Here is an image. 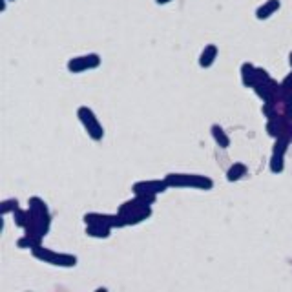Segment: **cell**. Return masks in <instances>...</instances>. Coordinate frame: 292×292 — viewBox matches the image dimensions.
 <instances>
[{
  "label": "cell",
  "instance_id": "6da1fadb",
  "mask_svg": "<svg viewBox=\"0 0 292 292\" xmlns=\"http://www.w3.org/2000/svg\"><path fill=\"white\" fill-rule=\"evenodd\" d=\"M157 196H150V194H135L133 199L130 201H125V203L119 207L121 217H123V223L125 227H133V225H139L146 221L152 215V205L155 203Z\"/></svg>",
  "mask_w": 292,
  "mask_h": 292
},
{
  "label": "cell",
  "instance_id": "7a4b0ae2",
  "mask_svg": "<svg viewBox=\"0 0 292 292\" xmlns=\"http://www.w3.org/2000/svg\"><path fill=\"white\" fill-rule=\"evenodd\" d=\"M165 179L170 188H197V190L214 188V181L209 175L201 173H167Z\"/></svg>",
  "mask_w": 292,
  "mask_h": 292
},
{
  "label": "cell",
  "instance_id": "3957f363",
  "mask_svg": "<svg viewBox=\"0 0 292 292\" xmlns=\"http://www.w3.org/2000/svg\"><path fill=\"white\" fill-rule=\"evenodd\" d=\"M31 254L41 259L42 263H48V265H53V267H62V268H72L77 265V256L73 254H60V252H55L51 249H46V247H35Z\"/></svg>",
  "mask_w": 292,
  "mask_h": 292
},
{
  "label": "cell",
  "instance_id": "277c9868",
  "mask_svg": "<svg viewBox=\"0 0 292 292\" xmlns=\"http://www.w3.org/2000/svg\"><path fill=\"white\" fill-rule=\"evenodd\" d=\"M77 117L89 137L93 139V141H102V137H104V128H102V125L99 123L95 112H93L91 108L81 106L77 110Z\"/></svg>",
  "mask_w": 292,
  "mask_h": 292
},
{
  "label": "cell",
  "instance_id": "5b68a950",
  "mask_svg": "<svg viewBox=\"0 0 292 292\" xmlns=\"http://www.w3.org/2000/svg\"><path fill=\"white\" fill-rule=\"evenodd\" d=\"M101 55L99 53H86L81 57H73L68 60V70L70 73H83L88 70H95L101 66Z\"/></svg>",
  "mask_w": 292,
  "mask_h": 292
},
{
  "label": "cell",
  "instance_id": "8992f818",
  "mask_svg": "<svg viewBox=\"0 0 292 292\" xmlns=\"http://www.w3.org/2000/svg\"><path fill=\"white\" fill-rule=\"evenodd\" d=\"M84 223L86 225H101V227L106 228H121L125 227L123 223V217L121 214H101V212H89V214H84Z\"/></svg>",
  "mask_w": 292,
  "mask_h": 292
},
{
  "label": "cell",
  "instance_id": "52a82bcc",
  "mask_svg": "<svg viewBox=\"0 0 292 292\" xmlns=\"http://www.w3.org/2000/svg\"><path fill=\"white\" fill-rule=\"evenodd\" d=\"M167 188H170L167 183V179H148V181H137L131 186L133 194H150V196H157L167 192Z\"/></svg>",
  "mask_w": 292,
  "mask_h": 292
},
{
  "label": "cell",
  "instance_id": "ba28073f",
  "mask_svg": "<svg viewBox=\"0 0 292 292\" xmlns=\"http://www.w3.org/2000/svg\"><path fill=\"white\" fill-rule=\"evenodd\" d=\"M254 91H256V95L261 99L263 102H268V101H274L280 97V84L272 81V79H268V81H263V83H257L254 86Z\"/></svg>",
  "mask_w": 292,
  "mask_h": 292
},
{
  "label": "cell",
  "instance_id": "9c48e42d",
  "mask_svg": "<svg viewBox=\"0 0 292 292\" xmlns=\"http://www.w3.org/2000/svg\"><path fill=\"white\" fill-rule=\"evenodd\" d=\"M280 7H281L280 0H267L265 4H261V6L256 9V18L257 20H267V18L272 17Z\"/></svg>",
  "mask_w": 292,
  "mask_h": 292
},
{
  "label": "cell",
  "instance_id": "30bf717a",
  "mask_svg": "<svg viewBox=\"0 0 292 292\" xmlns=\"http://www.w3.org/2000/svg\"><path fill=\"white\" fill-rule=\"evenodd\" d=\"M241 83L247 88H254L257 84V75H256V66L250 62H243L241 64Z\"/></svg>",
  "mask_w": 292,
  "mask_h": 292
},
{
  "label": "cell",
  "instance_id": "8fae6325",
  "mask_svg": "<svg viewBox=\"0 0 292 292\" xmlns=\"http://www.w3.org/2000/svg\"><path fill=\"white\" fill-rule=\"evenodd\" d=\"M217 46L215 44H209V46H205V49L201 51L199 55V66L201 68H210V66L214 64L215 59H217Z\"/></svg>",
  "mask_w": 292,
  "mask_h": 292
},
{
  "label": "cell",
  "instance_id": "7c38bea8",
  "mask_svg": "<svg viewBox=\"0 0 292 292\" xmlns=\"http://www.w3.org/2000/svg\"><path fill=\"white\" fill-rule=\"evenodd\" d=\"M210 131H212V137H214V141L217 143V146L219 148H230V137L227 135V131L223 130L219 125H214L212 128H210Z\"/></svg>",
  "mask_w": 292,
  "mask_h": 292
},
{
  "label": "cell",
  "instance_id": "4fadbf2b",
  "mask_svg": "<svg viewBox=\"0 0 292 292\" xmlns=\"http://www.w3.org/2000/svg\"><path fill=\"white\" fill-rule=\"evenodd\" d=\"M247 173H249V168L245 167L243 163H234L232 167L228 168L227 181H230V183H236V181H239V179H243Z\"/></svg>",
  "mask_w": 292,
  "mask_h": 292
},
{
  "label": "cell",
  "instance_id": "5bb4252c",
  "mask_svg": "<svg viewBox=\"0 0 292 292\" xmlns=\"http://www.w3.org/2000/svg\"><path fill=\"white\" fill-rule=\"evenodd\" d=\"M28 210H30L31 214H35V215H46L49 214V209H48V205H46V201L44 199H41V197H31L30 201H28Z\"/></svg>",
  "mask_w": 292,
  "mask_h": 292
},
{
  "label": "cell",
  "instance_id": "9a60e30c",
  "mask_svg": "<svg viewBox=\"0 0 292 292\" xmlns=\"http://www.w3.org/2000/svg\"><path fill=\"white\" fill-rule=\"evenodd\" d=\"M86 236L97 239H108L112 236V228L101 227V225H86Z\"/></svg>",
  "mask_w": 292,
  "mask_h": 292
},
{
  "label": "cell",
  "instance_id": "2e32d148",
  "mask_svg": "<svg viewBox=\"0 0 292 292\" xmlns=\"http://www.w3.org/2000/svg\"><path fill=\"white\" fill-rule=\"evenodd\" d=\"M39 245H42V239L37 238V236H31V234H26L17 241V247L18 249H30V250H33L35 247H39Z\"/></svg>",
  "mask_w": 292,
  "mask_h": 292
},
{
  "label": "cell",
  "instance_id": "e0dca14e",
  "mask_svg": "<svg viewBox=\"0 0 292 292\" xmlns=\"http://www.w3.org/2000/svg\"><path fill=\"white\" fill-rule=\"evenodd\" d=\"M13 217H15V225L20 228H26L30 225V219H31V212L30 210H20L17 209L13 212Z\"/></svg>",
  "mask_w": 292,
  "mask_h": 292
},
{
  "label": "cell",
  "instance_id": "ac0fdd59",
  "mask_svg": "<svg viewBox=\"0 0 292 292\" xmlns=\"http://www.w3.org/2000/svg\"><path fill=\"white\" fill-rule=\"evenodd\" d=\"M285 155H276L272 154L270 157V172L272 173H281L283 172V168H285Z\"/></svg>",
  "mask_w": 292,
  "mask_h": 292
},
{
  "label": "cell",
  "instance_id": "d6986e66",
  "mask_svg": "<svg viewBox=\"0 0 292 292\" xmlns=\"http://www.w3.org/2000/svg\"><path fill=\"white\" fill-rule=\"evenodd\" d=\"M0 209H2V214L4 215L9 214V212H15L18 209V201L17 199H6V201H2Z\"/></svg>",
  "mask_w": 292,
  "mask_h": 292
},
{
  "label": "cell",
  "instance_id": "ffe728a7",
  "mask_svg": "<svg viewBox=\"0 0 292 292\" xmlns=\"http://www.w3.org/2000/svg\"><path fill=\"white\" fill-rule=\"evenodd\" d=\"M155 2L161 6V4H168V2H172V0H155Z\"/></svg>",
  "mask_w": 292,
  "mask_h": 292
},
{
  "label": "cell",
  "instance_id": "44dd1931",
  "mask_svg": "<svg viewBox=\"0 0 292 292\" xmlns=\"http://www.w3.org/2000/svg\"><path fill=\"white\" fill-rule=\"evenodd\" d=\"M289 62H291V66H292V53L289 55Z\"/></svg>",
  "mask_w": 292,
  "mask_h": 292
},
{
  "label": "cell",
  "instance_id": "7402d4cb",
  "mask_svg": "<svg viewBox=\"0 0 292 292\" xmlns=\"http://www.w3.org/2000/svg\"><path fill=\"white\" fill-rule=\"evenodd\" d=\"M7 2H13V0H7Z\"/></svg>",
  "mask_w": 292,
  "mask_h": 292
}]
</instances>
